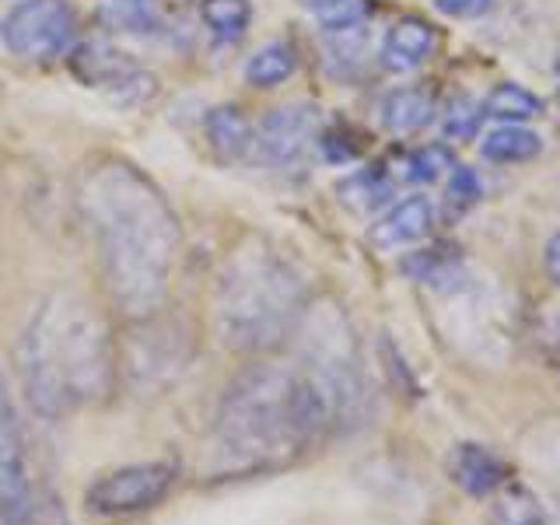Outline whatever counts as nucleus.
I'll list each match as a JSON object with an SVG mask.
<instances>
[{
  "mask_svg": "<svg viewBox=\"0 0 560 525\" xmlns=\"http://www.w3.org/2000/svg\"><path fill=\"white\" fill-rule=\"evenodd\" d=\"M81 210L95 235L113 308L127 323L162 315L183 245L179 221L162 189L127 162H102L84 175Z\"/></svg>",
  "mask_w": 560,
  "mask_h": 525,
  "instance_id": "f257e3e1",
  "label": "nucleus"
},
{
  "mask_svg": "<svg viewBox=\"0 0 560 525\" xmlns=\"http://www.w3.org/2000/svg\"><path fill=\"white\" fill-rule=\"evenodd\" d=\"M18 375L39 417L60 420L105 402L119 378V350L102 308L81 291L46 294L18 340Z\"/></svg>",
  "mask_w": 560,
  "mask_h": 525,
  "instance_id": "f03ea898",
  "label": "nucleus"
},
{
  "mask_svg": "<svg viewBox=\"0 0 560 525\" xmlns=\"http://www.w3.org/2000/svg\"><path fill=\"white\" fill-rule=\"evenodd\" d=\"M332 428L319 389L288 364H253L232 378L214 413V466L256 477L291 466Z\"/></svg>",
  "mask_w": 560,
  "mask_h": 525,
  "instance_id": "7ed1b4c3",
  "label": "nucleus"
},
{
  "mask_svg": "<svg viewBox=\"0 0 560 525\" xmlns=\"http://www.w3.org/2000/svg\"><path fill=\"white\" fill-rule=\"evenodd\" d=\"M221 340L242 354H267L294 337L305 319V288L270 245L242 242L221 267L214 288Z\"/></svg>",
  "mask_w": 560,
  "mask_h": 525,
  "instance_id": "20e7f679",
  "label": "nucleus"
},
{
  "mask_svg": "<svg viewBox=\"0 0 560 525\" xmlns=\"http://www.w3.org/2000/svg\"><path fill=\"white\" fill-rule=\"evenodd\" d=\"M49 518H60V508L32 483L25 428L0 368V525H49Z\"/></svg>",
  "mask_w": 560,
  "mask_h": 525,
  "instance_id": "39448f33",
  "label": "nucleus"
},
{
  "mask_svg": "<svg viewBox=\"0 0 560 525\" xmlns=\"http://www.w3.org/2000/svg\"><path fill=\"white\" fill-rule=\"evenodd\" d=\"M74 39V11L67 0H18L0 18V43L11 57L28 63H46Z\"/></svg>",
  "mask_w": 560,
  "mask_h": 525,
  "instance_id": "423d86ee",
  "label": "nucleus"
},
{
  "mask_svg": "<svg viewBox=\"0 0 560 525\" xmlns=\"http://www.w3.org/2000/svg\"><path fill=\"white\" fill-rule=\"evenodd\" d=\"M179 477V469L172 463H137V466H122L98 477L88 487L84 504L92 515L102 518H119V515H137L148 512V508L162 504L168 498V490Z\"/></svg>",
  "mask_w": 560,
  "mask_h": 525,
  "instance_id": "0eeeda50",
  "label": "nucleus"
},
{
  "mask_svg": "<svg viewBox=\"0 0 560 525\" xmlns=\"http://www.w3.org/2000/svg\"><path fill=\"white\" fill-rule=\"evenodd\" d=\"M319 133V109L315 105H280L253 133V148L262 165L291 168L305 158L308 144Z\"/></svg>",
  "mask_w": 560,
  "mask_h": 525,
  "instance_id": "6e6552de",
  "label": "nucleus"
},
{
  "mask_svg": "<svg viewBox=\"0 0 560 525\" xmlns=\"http://www.w3.org/2000/svg\"><path fill=\"white\" fill-rule=\"evenodd\" d=\"M445 469H448V480L459 487L466 498H490L508 483L504 459L477 442L455 445L445 459Z\"/></svg>",
  "mask_w": 560,
  "mask_h": 525,
  "instance_id": "1a4fd4ad",
  "label": "nucleus"
},
{
  "mask_svg": "<svg viewBox=\"0 0 560 525\" xmlns=\"http://www.w3.org/2000/svg\"><path fill=\"white\" fill-rule=\"evenodd\" d=\"M434 224V207L428 197H407L396 207H389L385 214L372 224V238L378 249H402V245H417L420 238H428Z\"/></svg>",
  "mask_w": 560,
  "mask_h": 525,
  "instance_id": "9d476101",
  "label": "nucleus"
},
{
  "mask_svg": "<svg viewBox=\"0 0 560 525\" xmlns=\"http://www.w3.org/2000/svg\"><path fill=\"white\" fill-rule=\"evenodd\" d=\"M438 49V32L420 22V18H402L389 28L382 43V67L393 74H410V70L424 67Z\"/></svg>",
  "mask_w": 560,
  "mask_h": 525,
  "instance_id": "9b49d317",
  "label": "nucleus"
},
{
  "mask_svg": "<svg viewBox=\"0 0 560 525\" xmlns=\"http://www.w3.org/2000/svg\"><path fill=\"white\" fill-rule=\"evenodd\" d=\"M378 116L389 133H417L434 119V98L420 88H396L382 98Z\"/></svg>",
  "mask_w": 560,
  "mask_h": 525,
  "instance_id": "f8f14e48",
  "label": "nucleus"
},
{
  "mask_svg": "<svg viewBox=\"0 0 560 525\" xmlns=\"http://www.w3.org/2000/svg\"><path fill=\"white\" fill-rule=\"evenodd\" d=\"M487 162H498V165H522V162H533L542 151V140L539 133L525 130V127H512V122H501L498 130H490L480 144Z\"/></svg>",
  "mask_w": 560,
  "mask_h": 525,
  "instance_id": "ddd939ff",
  "label": "nucleus"
},
{
  "mask_svg": "<svg viewBox=\"0 0 560 525\" xmlns=\"http://www.w3.org/2000/svg\"><path fill=\"white\" fill-rule=\"evenodd\" d=\"M483 116L498 119V122H512V127H522V122L542 116V98L533 95L529 88L515 84V81H504L483 98Z\"/></svg>",
  "mask_w": 560,
  "mask_h": 525,
  "instance_id": "4468645a",
  "label": "nucleus"
},
{
  "mask_svg": "<svg viewBox=\"0 0 560 525\" xmlns=\"http://www.w3.org/2000/svg\"><path fill=\"white\" fill-rule=\"evenodd\" d=\"M207 137H210V144H214V151L224 158H242L253 148V127L235 105H221V109L207 116Z\"/></svg>",
  "mask_w": 560,
  "mask_h": 525,
  "instance_id": "2eb2a0df",
  "label": "nucleus"
},
{
  "mask_svg": "<svg viewBox=\"0 0 560 525\" xmlns=\"http://www.w3.org/2000/svg\"><path fill=\"white\" fill-rule=\"evenodd\" d=\"M294 67H298L294 49L284 43H270L249 57V63H245V78H249V84H256V88H277L294 74Z\"/></svg>",
  "mask_w": 560,
  "mask_h": 525,
  "instance_id": "dca6fc26",
  "label": "nucleus"
},
{
  "mask_svg": "<svg viewBox=\"0 0 560 525\" xmlns=\"http://www.w3.org/2000/svg\"><path fill=\"white\" fill-rule=\"evenodd\" d=\"M494 525H547V515L525 487H501V498L494 501V512H490Z\"/></svg>",
  "mask_w": 560,
  "mask_h": 525,
  "instance_id": "f3484780",
  "label": "nucleus"
},
{
  "mask_svg": "<svg viewBox=\"0 0 560 525\" xmlns=\"http://www.w3.org/2000/svg\"><path fill=\"white\" fill-rule=\"evenodd\" d=\"M203 22L218 39H242L249 28L253 8L249 0H203Z\"/></svg>",
  "mask_w": 560,
  "mask_h": 525,
  "instance_id": "a211bd4d",
  "label": "nucleus"
},
{
  "mask_svg": "<svg viewBox=\"0 0 560 525\" xmlns=\"http://www.w3.org/2000/svg\"><path fill=\"white\" fill-rule=\"evenodd\" d=\"M298 4L312 14H319L326 32H354L364 22L361 0H298Z\"/></svg>",
  "mask_w": 560,
  "mask_h": 525,
  "instance_id": "6ab92c4d",
  "label": "nucleus"
},
{
  "mask_svg": "<svg viewBox=\"0 0 560 525\" xmlns=\"http://www.w3.org/2000/svg\"><path fill=\"white\" fill-rule=\"evenodd\" d=\"M483 119H487L483 116V102L469 98V95H459V98L448 102L442 127H445V137H452V140H469V137H477Z\"/></svg>",
  "mask_w": 560,
  "mask_h": 525,
  "instance_id": "aec40b11",
  "label": "nucleus"
},
{
  "mask_svg": "<svg viewBox=\"0 0 560 525\" xmlns=\"http://www.w3.org/2000/svg\"><path fill=\"white\" fill-rule=\"evenodd\" d=\"M448 165H452L448 148L431 144V148L413 151L407 162H402V168H407L402 175H407L410 183H434V179H442V175L448 172Z\"/></svg>",
  "mask_w": 560,
  "mask_h": 525,
  "instance_id": "412c9836",
  "label": "nucleus"
},
{
  "mask_svg": "<svg viewBox=\"0 0 560 525\" xmlns=\"http://www.w3.org/2000/svg\"><path fill=\"white\" fill-rule=\"evenodd\" d=\"M340 192H343V200H347L350 207L372 210V207H378V203L389 200V183L378 179V175H372V172H361V175H354V179H347V183L340 186Z\"/></svg>",
  "mask_w": 560,
  "mask_h": 525,
  "instance_id": "4be33fe9",
  "label": "nucleus"
},
{
  "mask_svg": "<svg viewBox=\"0 0 560 525\" xmlns=\"http://www.w3.org/2000/svg\"><path fill=\"white\" fill-rule=\"evenodd\" d=\"M480 192H483L480 175L472 172V168H455L452 172V179H448V203L455 210H469L472 203L480 200Z\"/></svg>",
  "mask_w": 560,
  "mask_h": 525,
  "instance_id": "5701e85b",
  "label": "nucleus"
},
{
  "mask_svg": "<svg viewBox=\"0 0 560 525\" xmlns=\"http://www.w3.org/2000/svg\"><path fill=\"white\" fill-rule=\"evenodd\" d=\"M498 0H434V8L445 18H455V22H472V18H483L494 11Z\"/></svg>",
  "mask_w": 560,
  "mask_h": 525,
  "instance_id": "b1692460",
  "label": "nucleus"
},
{
  "mask_svg": "<svg viewBox=\"0 0 560 525\" xmlns=\"http://www.w3.org/2000/svg\"><path fill=\"white\" fill-rule=\"evenodd\" d=\"M154 358H144V361H130L133 364V375H144L148 372V382H154ZM183 364V354H168V343L162 347V364H158V385H162V375L172 372V368Z\"/></svg>",
  "mask_w": 560,
  "mask_h": 525,
  "instance_id": "393cba45",
  "label": "nucleus"
},
{
  "mask_svg": "<svg viewBox=\"0 0 560 525\" xmlns=\"http://www.w3.org/2000/svg\"><path fill=\"white\" fill-rule=\"evenodd\" d=\"M542 267H547V277L560 288V228L550 235L547 249H542Z\"/></svg>",
  "mask_w": 560,
  "mask_h": 525,
  "instance_id": "a878e982",
  "label": "nucleus"
},
{
  "mask_svg": "<svg viewBox=\"0 0 560 525\" xmlns=\"http://www.w3.org/2000/svg\"><path fill=\"white\" fill-rule=\"evenodd\" d=\"M553 70H557V78H560V52H557V60H553Z\"/></svg>",
  "mask_w": 560,
  "mask_h": 525,
  "instance_id": "bb28decb",
  "label": "nucleus"
}]
</instances>
